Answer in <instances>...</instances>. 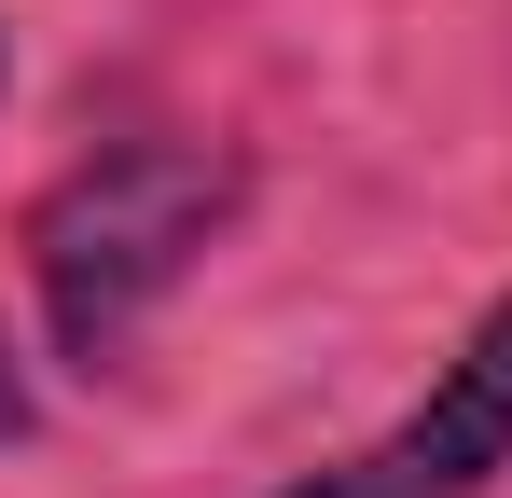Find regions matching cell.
I'll use <instances>...</instances> for the list:
<instances>
[{
    "instance_id": "6da1fadb",
    "label": "cell",
    "mask_w": 512,
    "mask_h": 498,
    "mask_svg": "<svg viewBox=\"0 0 512 498\" xmlns=\"http://www.w3.org/2000/svg\"><path fill=\"white\" fill-rule=\"evenodd\" d=\"M222 208H236V166L180 153V139H125V153H97L84 180H56V208L28 222L56 346H70V360H111V346L139 332V305L180 291V263L208 249Z\"/></svg>"
},
{
    "instance_id": "7a4b0ae2",
    "label": "cell",
    "mask_w": 512,
    "mask_h": 498,
    "mask_svg": "<svg viewBox=\"0 0 512 498\" xmlns=\"http://www.w3.org/2000/svg\"><path fill=\"white\" fill-rule=\"evenodd\" d=\"M485 471H512V291L471 319V346L429 374V402L388 443L333 457L319 485H291V498H471Z\"/></svg>"
},
{
    "instance_id": "3957f363",
    "label": "cell",
    "mask_w": 512,
    "mask_h": 498,
    "mask_svg": "<svg viewBox=\"0 0 512 498\" xmlns=\"http://www.w3.org/2000/svg\"><path fill=\"white\" fill-rule=\"evenodd\" d=\"M0 429H28V402H14V374H0Z\"/></svg>"
}]
</instances>
